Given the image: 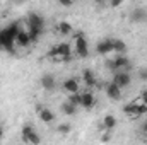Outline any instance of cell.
<instances>
[{
  "label": "cell",
  "instance_id": "8fae6325",
  "mask_svg": "<svg viewBox=\"0 0 147 145\" xmlns=\"http://www.w3.org/2000/svg\"><path fill=\"white\" fill-rule=\"evenodd\" d=\"M96 50H98V53H101V55L113 53V50H115V38H105V39H101V41L96 44Z\"/></svg>",
  "mask_w": 147,
  "mask_h": 145
},
{
  "label": "cell",
  "instance_id": "7402d4cb",
  "mask_svg": "<svg viewBox=\"0 0 147 145\" xmlns=\"http://www.w3.org/2000/svg\"><path fill=\"white\" fill-rule=\"evenodd\" d=\"M121 2H123V0H108V3H110L111 7H120Z\"/></svg>",
  "mask_w": 147,
  "mask_h": 145
},
{
  "label": "cell",
  "instance_id": "8992f818",
  "mask_svg": "<svg viewBox=\"0 0 147 145\" xmlns=\"http://www.w3.org/2000/svg\"><path fill=\"white\" fill-rule=\"evenodd\" d=\"M108 68L111 72H118V70H128L130 68V60L125 55L115 53V58L108 62Z\"/></svg>",
  "mask_w": 147,
  "mask_h": 145
},
{
  "label": "cell",
  "instance_id": "5bb4252c",
  "mask_svg": "<svg viewBox=\"0 0 147 145\" xmlns=\"http://www.w3.org/2000/svg\"><path fill=\"white\" fill-rule=\"evenodd\" d=\"M82 80H84V84H86V89H94L96 85H99L96 75H94V72H92L91 68L82 70Z\"/></svg>",
  "mask_w": 147,
  "mask_h": 145
},
{
  "label": "cell",
  "instance_id": "9c48e42d",
  "mask_svg": "<svg viewBox=\"0 0 147 145\" xmlns=\"http://www.w3.org/2000/svg\"><path fill=\"white\" fill-rule=\"evenodd\" d=\"M105 94L110 97L111 101H120V99L123 97V89L118 87L113 80H110V82L105 85Z\"/></svg>",
  "mask_w": 147,
  "mask_h": 145
},
{
  "label": "cell",
  "instance_id": "d4e9b609",
  "mask_svg": "<svg viewBox=\"0 0 147 145\" xmlns=\"http://www.w3.org/2000/svg\"><path fill=\"white\" fill-rule=\"evenodd\" d=\"M139 75H140L142 80H147V68H142V70L139 72Z\"/></svg>",
  "mask_w": 147,
  "mask_h": 145
},
{
  "label": "cell",
  "instance_id": "30bf717a",
  "mask_svg": "<svg viewBox=\"0 0 147 145\" xmlns=\"http://www.w3.org/2000/svg\"><path fill=\"white\" fill-rule=\"evenodd\" d=\"M22 142H26V144H39L41 142V138L38 137V133H36V130L33 128V126H24L22 128Z\"/></svg>",
  "mask_w": 147,
  "mask_h": 145
},
{
  "label": "cell",
  "instance_id": "6da1fadb",
  "mask_svg": "<svg viewBox=\"0 0 147 145\" xmlns=\"http://www.w3.org/2000/svg\"><path fill=\"white\" fill-rule=\"evenodd\" d=\"M21 29V24L19 22H12L5 28L0 29V50L3 51H9V53H14L16 50V39H17V33Z\"/></svg>",
  "mask_w": 147,
  "mask_h": 145
},
{
  "label": "cell",
  "instance_id": "cb8c5ba5",
  "mask_svg": "<svg viewBox=\"0 0 147 145\" xmlns=\"http://www.w3.org/2000/svg\"><path fill=\"white\" fill-rule=\"evenodd\" d=\"M139 99L147 104V91H142V92H140V97H139Z\"/></svg>",
  "mask_w": 147,
  "mask_h": 145
},
{
  "label": "cell",
  "instance_id": "52a82bcc",
  "mask_svg": "<svg viewBox=\"0 0 147 145\" xmlns=\"http://www.w3.org/2000/svg\"><path fill=\"white\" fill-rule=\"evenodd\" d=\"M94 104H96V97H94L91 89H86V91L79 92V106L80 108L91 109V108H94Z\"/></svg>",
  "mask_w": 147,
  "mask_h": 145
},
{
  "label": "cell",
  "instance_id": "ba28073f",
  "mask_svg": "<svg viewBox=\"0 0 147 145\" xmlns=\"http://www.w3.org/2000/svg\"><path fill=\"white\" fill-rule=\"evenodd\" d=\"M111 80H113L118 87L125 89V87H128V85L132 84V75H130L128 70H118V72H113Z\"/></svg>",
  "mask_w": 147,
  "mask_h": 145
},
{
  "label": "cell",
  "instance_id": "2e32d148",
  "mask_svg": "<svg viewBox=\"0 0 147 145\" xmlns=\"http://www.w3.org/2000/svg\"><path fill=\"white\" fill-rule=\"evenodd\" d=\"M39 119L45 121V123H51V121L55 119V113H53L50 108H43L41 111H39Z\"/></svg>",
  "mask_w": 147,
  "mask_h": 145
},
{
  "label": "cell",
  "instance_id": "5b68a950",
  "mask_svg": "<svg viewBox=\"0 0 147 145\" xmlns=\"http://www.w3.org/2000/svg\"><path fill=\"white\" fill-rule=\"evenodd\" d=\"M123 113H125L127 116H130V118H140L142 114L147 113V104L142 103L140 99L132 101V103H128V104L123 108Z\"/></svg>",
  "mask_w": 147,
  "mask_h": 145
},
{
  "label": "cell",
  "instance_id": "ffe728a7",
  "mask_svg": "<svg viewBox=\"0 0 147 145\" xmlns=\"http://www.w3.org/2000/svg\"><path fill=\"white\" fill-rule=\"evenodd\" d=\"M132 19L135 21V22H142V21H146L147 19V14H146V10L144 9H135L134 10V14H132Z\"/></svg>",
  "mask_w": 147,
  "mask_h": 145
},
{
  "label": "cell",
  "instance_id": "4316f807",
  "mask_svg": "<svg viewBox=\"0 0 147 145\" xmlns=\"http://www.w3.org/2000/svg\"><path fill=\"white\" fill-rule=\"evenodd\" d=\"M96 2H98V3H101V5H103V3H106V2H108V0H96Z\"/></svg>",
  "mask_w": 147,
  "mask_h": 145
},
{
  "label": "cell",
  "instance_id": "4fadbf2b",
  "mask_svg": "<svg viewBox=\"0 0 147 145\" xmlns=\"http://www.w3.org/2000/svg\"><path fill=\"white\" fill-rule=\"evenodd\" d=\"M31 38L28 34V29L26 28H21L19 33H17V39H16V48H28L31 44Z\"/></svg>",
  "mask_w": 147,
  "mask_h": 145
},
{
  "label": "cell",
  "instance_id": "3957f363",
  "mask_svg": "<svg viewBox=\"0 0 147 145\" xmlns=\"http://www.w3.org/2000/svg\"><path fill=\"white\" fill-rule=\"evenodd\" d=\"M26 29H28V34L31 38V41L34 43L39 39V36L43 34V31H45V19L36 14V12H31L29 15H28V26H26Z\"/></svg>",
  "mask_w": 147,
  "mask_h": 145
},
{
  "label": "cell",
  "instance_id": "484cf974",
  "mask_svg": "<svg viewBox=\"0 0 147 145\" xmlns=\"http://www.w3.org/2000/svg\"><path fill=\"white\" fill-rule=\"evenodd\" d=\"M142 132H144V133H146V135H147V121H146V123H144V126H142Z\"/></svg>",
  "mask_w": 147,
  "mask_h": 145
},
{
  "label": "cell",
  "instance_id": "44dd1931",
  "mask_svg": "<svg viewBox=\"0 0 147 145\" xmlns=\"http://www.w3.org/2000/svg\"><path fill=\"white\" fill-rule=\"evenodd\" d=\"M72 130V126L69 125V123H62V125H58V132H62V133H69Z\"/></svg>",
  "mask_w": 147,
  "mask_h": 145
},
{
  "label": "cell",
  "instance_id": "e0dca14e",
  "mask_svg": "<svg viewBox=\"0 0 147 145\" xmlns=\"http://www.w3.org/2000/svg\"><path fill=\"white\" fill-rule=\"evenodd\" d=\"M58 33H60V36H70V34H74V28L67 21H62L58 24Z\"/></svg>",
  "mask_w": 147,
  "mask_h": 145
},
{
  "label": "cell",
  "instance_id": "7a4b0ae2",
  "mask_svg": "<svg viewBox=\"0 0 147 145\" xmlns=\"http://www.w3.org/2000/svg\"><path fill=\"white\" fill-rule=\"evenodd\" d=\"M72 53L74 48L70 43H58L46 53V58L55 62V63H63V62H69L72 58Z\"/></svg>",
  "mask_w": 147,
  "mask_h": 145
},
{
  "label": "cell",
  "instance_id": "603a6c76",
  "mask_svg": "<svg viewBox=\"0 0 147 145\" xmlns=\"http://www.w3.org/2000/svg\"><path fill=\"white\" fill-rule=\"evenodd\" d=\"M60 5H63V7H69V5H72V0H57Z\"/></svg>",
  "mask_w": 147,
  "mask_h": 145
},
{
  "label": "cell",
  "instance_id": "d6986e66",
  "mask_svg": "<svg viewBox=\"0 0 147 145\" xmlns=\"http://www.w3.org/2000/svg\"><path fill=\"white\" fill-rule=\"evenodd\" d=\"M103 126H105V130H115V126H116V118H115L113 114H106V116L103 118Z\"/></svg>",
  "mask_w": 147,
  "mask_h": 145
},
{
  "label": "cell",
  "instance_id": "9a60e30c",
  "mask_svg": "<svg viewBox=\"0 0 147 145\" xmlns=\"http://www.w3.org/2000/svg\"><path fill=\"white\" fill-rule=\"evenodd\" d=\"M41 87L45 89V91H53L55 87H57V80H55V77L53 75H43L41 77Z\"/></svg>",
  "mask_w": 147,
  "mask_h": 145
},
{
  "label": "cell",
  "instance_id": "7c38bea8",
  "mask_svg": "<svg viewBox=\"0 0 147 145\" xmlns=\"http://www.w3.org/2000/svg\"><path fill=\"white\" fill-rule=\"evenodd\" d=\"M62 87H63V91H65L67 94H75V92H80V84H79V80H77V79H74V77L65 79V80L62 82Z\"/></svg>",
  "mask_w": 147,
  "mask_h": 145
},
{
  "label": "cell",
  "instance_id": "ac0fdd59",
  "mask_svg": "<svg viewBox=\"0 0 147 145\" xmlns=\"http://www.w3.org/2000/svg\"><path fill=\"white\" fill-rule=\"evenodd\" d=\"M62 113L65 114V116H74L75 113H77V106L74 104V103H70L69 99L62 104Z\"/></svg>",
  "mask_w": 147,
  "mask_h": 145
},
{
  "label": "cell",
  "instance_id": "83f0119b",
  "mask_svg": "<svg viewBox=\"0 0 147 145\" xmlns=\"http://www.w3.org/2000/svg\"><path fill=\"white\" fill-rule=\"evenodd\" d=\"M2 135H3V130H2V126H0V140H2Z\"/></svg>",
  "mask_w": 147,
  "mask_h": 145
},
{
  "label": "cell",
  "instance_id": "277c9868",
  "mask_svg": "<svg viewBox=\"0 0 147 145\" xmlns=\"http://www.w3.org/2000/svg\"><path fill=\"white\" fill-rule=\"evenodd\" d=\"M74 53L79 56V58H87L89 56V43H87V38L84 36L82 33H77L74 36Z\"/></svg>",
  "mask_w": 147,
  "mask_h": 145
}]
</instances>
